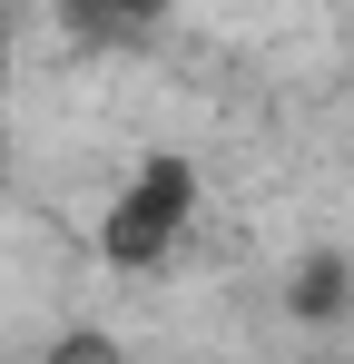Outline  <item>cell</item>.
Wrapping results in <instances>:
<instances>
[{
    "label": "cell",
    "instance_id": "2",
    "mask_svg": "<svg viewBox=\"0 0 354 364\" xmlns=\"http://www.w3.org/2000/svg\"><path fill=\"white\" fill-rule=\"evenodd\" d=\"M354 315V256L345 246H305L286 276V325H345Z\"/></svg>",
    "mask_w": 354,
    "mask_h": 364
},
{
    "label": "cell",
    "instance_id": "4",
    "mask_svg": "<svg viewBox=\"0 0 354 364\" xmlns=\"http://www.w3.org/2000/svg\"><path fill=\"white\" fill-rule=\"evenodd\" d=\"M50 364H128V355H118L109 335H69V345H59V355H50Z\"/></svg>",
    "mask_w": 354,
    "mask_h": 364
},
{
    "label": "cell",
    "instance_id": "1",
    "mask_svg": "<svg viewBox=\"0 0 354 364\" xmlns=\"http://www.w3.org/2000/svg\"><path fill=\"white\" fill-rule=\"evenodd\" d=\"M197 227V168L158 148V158H138L128 187H118L109 207H99V256H109L118 276H148V266H168L177 246Z\"/></svg>",
    "mask_w": 354,
    "mask_h": 364
},
{
    "label": "cell",
    "instance_id": "5",
    "mask_svg": "<svg viewBox=\"0 0 354 364\" xmlns=\"http://www.w3.org/2000/svg\"><path fill=\"white\" fill-rule=\"evenodd\" d=\"M0 158H10V20H0Z\"/></svg>",
    "mask_w": 354,
    "mask_h": 364
},
{
    "label": "cell",
    "instance_id": "3",
    "mask_svg": "<svg viewBox=\"0 0 354 364\" xmlns=\"http://www.w3.org/2000/svg\"><path fill=\"white\" fill-rule=\"evenodd\" d=\"M59 30H69L79 50H148V40H158L148 10H59Z\"/></svg>",
    "mask_w": 354,
    "mask_h": 364
}]
</instances>
